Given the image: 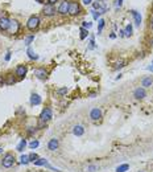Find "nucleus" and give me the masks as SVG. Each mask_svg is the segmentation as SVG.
<instances>
[{"label": "nucleus", "instance_id": "f257e3e1", "mask_svg": "<svg viewBox=\"0 0 153 172\" xmlns=\"http://www.w3.org/2000/svg\"><path fill=\"white\" fill-rule=\"evenodd\" d=\"M51 118H53V111H51V109L50 107H45V109L42 110L41 115H40V123H41V125H45Z\"/></svg>", "mask_w": 153, "mask_h": 172}, {"label": "nucleus", "instance_id": "f03ea898", "mask_svg": "<svg viewBox=\"0 0 153 172\" xmlns=\"http://www.w3.org/2000/svg\"><path fill=\"white\" fill-rule=\"evenodd\" d=\"M15 164V156L12 154H5L4 157L1 159V166L4 168H11V167Z\"/></svg>", "mask_w": 153, "mask_h": 172}, {"label": "nucleus", "instance_id": "7ed1b4c3", "mask_svg": "<svg viewBox=\"0 0 153 172\" xmlns=\"http://www.w3.org/2000/svg\"><path fill=\"white\" fill-rule=\"evenodd\" d=\"M40 25V19L37 17V16H30L29 19H28V23H27V27L29 31H34L37 29Z\"/></svg>", "mask_w": 153, "mask_h": 172}, {"label": "nucleus", "instance_id": "20e7f679", "mask_svg": "<svg viewBox=\"0 0 153 172\" xmlns=\"http://www.w3.org/2000/svg\"><path fill=\"white\" fill-rule=\"evenodd\" d=\"M19 28H20V24L16 20H11V19H9V27H8V31H7V32H8L9 35H16V33L19 32Z\"/></svg>", "mask_w": 153, "mask_h": 172}, {"label": "nucleus", "instance_id": "39448f33", "mask_svg": "<svg viewBox=\"0 0 153 172\" xmlns=\"http://www.w3.org/2000/svg\"><path fill=\"white\" fill-rule=\"evenodd\" d=\"M34 166H45V167H48L49 169H51V171H54V172H60V169L58 168H54V167H51L50 164L48 163V160L46 159H44V157H38L36 162H34Z\"/></svg>", "mask_w": 153, "mask_h": 172}, {"label": "nucleus", "instance_id": "423d86ee", "mask_svg": "<svg viewBox=\"0 0 153 172\" xmlns=\"http://www.w3.org/2000/svg\"><path fill=\"white\" fill-rule=\"evenodd\" d=\"M79 12H81V7H79V4L77 3V1H71V3L69 4V15L77 16Z\"/></svg>", "mask_w": 153, "mask_h": 172}, {"label": "nucleus", "instance_id": "0eeeda50", "mask_svg": "<svg viewBox=\"0 0 153 172\" xmlns=\"http://www.w3.org/2000/svg\"><path fill=\"white\" fill-rule=\"evenodd\" d=\"M42 13L45 16H54L56 15V8H54L53 4H46L45 7H44V9H42Z\"/></svg>", "mask_w": 153, "mask_h": 172}, {"label": "nucleus", "instance_id": "6e6552de", "mask_svg": "<svg viewBox=\"0 0 153 172\" xmlns=\"http://www.w3.org/2000/svg\"><path fill=\"white\" fill-rule=\"evenodd\" d=\"M69 4H70V1H67V0L61 3L60 8H58V12H60L61 15H67L69 13Z\"/></svg>", "mask_w": 153, "mask_h": 172}, {"label": "nucleus", "instance_id": "1a4fd4ad", "mask_svg": "<svg viewBox=\"0 0 153 172\" xmlns=\"http://www.w3.org/2000/svg\"><path fill=\"white\" fill-rule=\"evenodd\" d=\"M27 71H28V69L25 65H19L17 68H16V76L20 78H24L25 76H27Z\"/></svg>", "mask_w": 153, "mask_h": 172}, {"label": "nucleus", "instance_id": "9d476101", "mask_svg": "<svg viewBox=\"0 0 153 172\" xmlns=\"http://www.w3.org/2000/svg\"><path fill=\"white\" fill-rule=\"evenodd\" d=\"M145 95H147V93H145L144 87H137V89L133 92V97H135L136 99H144Z\"/></svg>", "mask_w": 153, "mask_h": 172}, {"label": "nucleus", "instance_id": "9b49d317", "mask_svg": "<svg viewBox=\"0 0 153 172\" xmlns=\"http://www.w3.org/2000/svg\"><path fill=\"white\" fill-rule=\"evenodd\" d=\"M90 118L93 119V121H98V119H100V118H102V111H100L98 107L93 109L90 111Z\"/></svg>", "mask_w": 153, "mask_h": 172}, {"label": "nucleus", "instance_id": "f8f14e48", "mask_svg": "<svg viewBox=\"0 0 153 172\" xmlns=\"http://www.w3.org/2000/svg\"><path fill=\"white\" fill-rule=\"evenodd\" d=\"M34 76H36L38 80H45L48 77V71L45 69H36L34 70Z\"/></svg>", "mask_w": 153, "mask_h": 172}, {"label": "nucleus", "instance_id": "ddd939ff", "mask_svg": "<svg viewBox=\"0 0 153 172\" xmlns=\"http://www.w3.org/2000/svg\"><path fill=\"white\" fill-rule=\"evenodd\" d=\"M58 146H60V142H58V139L53 138V139L49 140V143H48V148L50 150V151H56V150L58 148Z\"/></svg>", "mask_w": 153, "mask_h": 172}, {"label": "nucleus", "instance_id": "4468645a", "mask_svg": "<svg viewBox=\"0 0 153 172\" xmlns=\"http://www.w3.org/2000/svg\"><path fill=\"white\" fill-rule=\"evenodd\" d=\"M9 27V19L8 17H0V29L1 31H8Z\"/></svg>", "mask_w": 153, "mask_h": 172}, {"label": "nucleus", "instance_id": "2eb2a0df", "mask_svg": "<svg viewBox=\"0 0 153 172\" xmlns=\"http://www.w3.org/2000/svg\"><path fill=\"white\" fill-rule=\"evenodd\" d=\"M73 134H74V135H77V137H82V135L84 134L83 126H81V125L74 126V128H73Z\"/></svg>", "mask_w": 153, "mask_h": 172}, {"label": "nucleus", "instance_id": "dca6fc26", "mask_svg": "<svg viewBox=\"0 0 153 172\" xmlns=\"http://www.w3.org/2000/svg\"><path fill=\"white\" fill-rule=\"evenodd\" d=\"M30 103L32 105H34V106H37V105H40L41 103V97H40L38 94H32L30 95Z\"/></svg>", "mask_w": 153, "mask_h": 172}, {"label": "nucleus", "instance_id": "f3484780", "mask_svg": "<svg viewBox=\"0 0 153 172\" xmlns=\"http://www.w3.org/2000/svg\"><path fill=\"white\" fill-rule=\"evenodd\" d=\"M131 13H132L133 19H135V24L140 27V24H141V16H140V13H139L137 11H131Z\"/></svg>", "mask_w": 153, "mask_h": 172}, {"label": "nucleus", "instance_id": "a211bd4d", "mask_svg": "<svg viewBox=\"0 0 153 172\" xmlns=\"http://www.w3.org/2000/svg\"><path fill=\"white\" fill-rule=\"evenodd\" d=\"M152 83H153V80L150 77H145L141 81V86H144V87H149V86H152Z\"/></svg>", "mask_w": 153, "mask_h": 172}, {"label": "nucleus", "instance_id": "6ab92c4d", "mask_svg": "<svg viewBox=\"0 0 153 172\" xmlns=\"http://www.w3.org/2000/svg\"><path fill=\"white\" fill-rule=\"evenodd\" d=\"M16 82V78L13 77V74H7L5 76V85H13Z\"/></svg>", "mask_w": 153, "mask_h": 172}, {"label": "nucleus", "instance_id": "aec40b11", "mask_svg": "<svg viewBox=\"0 0 153 172\" xmlns=\"http://www.w3.org/2000/svg\"><path fill=\"white\" fill-rule=\"evenodd\" d=\"M128 169H129V166L126 163V164H120V166H117L115 171L116 172H126V171H128Z\"/></svg>", "mask_w": 153, "mask_h": 172}, {"label": "nucleus", "instance_id": "412c9836", "mask_svg": "<svg viewBox=\"0 0 153 172\" xmlns=\"http://www.w3.org/2000/svg\"><path fill=\"white\" fill-rule=\"evenodd\" d=\"M27 53H28V56H29V58H30V60H38V54H36V53H34V51H33V49H30V48H28Z\"/></svg>", "mask_w": 153, "mask_h": 172}, {"label": "nucleus", "instance_id": "4be33fe9", "mask_svg": "<svg viewBox=\"0 0 153 172\" xmlns=\"http://www.w3.org/2000/svg\"><path fill=\"white\" fill-rule=\"evenodd\" d=\"M25 146H27V140H25V139H21V140H20V143L17 144V147H16V150H17L19 152H21L25 148Z\"/></svg>", "mask_w": 153, "mask_h": 172}, {"label": "nucleus", "instance_id": "5701e85b", "mask_svg": "<svg viewBox=\"0 0 153 172\" xmlns=\"http://www.w3.org/2000/svg\"><path fill=\"white\" fill-rule=\"evenodd\" d=\"M28 163H30V162H29V156H28V155H21L20 164H28Z\"/></svg>", "mask_w": 153, "mask_h": 172}, {"label": "nucleus", "instance_id": "b1692460", "mask_svg": "<svg viewBox=\"0 0 153 172\" xmlns=\"http://www.w3.org/2000/svg\"><path fill=\"white\" fill-rule=\"evenodd\" d=\"M132 35V25L129 24V25H127L126 31H124V36H127V37H129V36Z\"/></svg>", "mask_w": 153, "mask_h": 172}, {"label": "nucleus", "instance_id": "393cba45", "mask_svg": "<svg viewBox=\"0 0 153 172\" xmlns=\"http://www.w3.org/2000/svg\"><path fill=\"white\" fill-rule=\"evenodd\" d=\"M87 35H89V31H87L86 28L82 27V28H81V40H84V39H86Z\"/></svg>", "mask_w": 153, "mask_h": 172}, {"label": "nucleus", "instance_id": "a878e982", "mask_svg": "<svg viewBox=\"0 0 153 172\" xmlns=\"http://www.w3.org/2000/svg\"><path fill=\"white\" fill-rule=\"evenodd\" d=\"M28 156H29V162H32V163H34V162H36L37 159H38V155H37V154H34V152L29 154Z\"/></svg>", "mask_w": 153, "mask_h": 172}, {"label": "nucleus", "instance_id": "bb28decb", "mask_svg": "<svg viewBox=\"0 0 153 172\" xmlns=\"http://www.w3.org/2000/svg\"><path fill=\"white\" fill-rule=\"evenodd\" d=\"M38 146H40L38 140H33V142H30V143H29V148H30V150H34V148H37Z\"/></svg>", "mask_w": 153, "mask_h": 172}, {"label": "nucleus", "instance_id": "cd10ccee", "mask_svg": "<svg viewBox=\"0 0 153 172\" xmlns=\"http://www.w3.org/2000/svg\"><path fill=\"white\" fill-rule=\"evenodd\" d=\"M34 40V36H29V37H27L25 39V45H30V42Z\"/></svg>", "mask_w": 153, "mask_h": 172}, {"label": "nucleus", "instance_id": "c85d7f7f", "mask_svg": "<svg viewBox=\"0 0 153 172\" xmlns=\"http://www.w3.org/2000/svg\"><path fill=\"white\" fill-rule=\"evenodd\" d=\"M57 93H58V94H60V95H62V94H66V93H67V89H66V87H62V89H60Z\"/></svg>", "mask_w": 153, "mask_h": 172}, {"label": "nucleus", "instance_id": "c756f323", "mask_svg": "<svg viewBox=\"0 0 153 172\" xmlns=\"http://www.w3.org/2000/svg\"><path fill=\"white\" fill-rule=\"evenodd\" d=\"M4 85H5V78L3 76H0V87H3Z\"/></svg>", "mask_w": 153, "mask_h": 172}, {"label": "nucleus", "instance_id": "7c9ffc66", "mask_svg": "<svg viewBox=\"0 0 153 172\" xmlns=\"http://www.w3.org/2000/svg\"><path fill=\"white\" fill-rule=\"evenodd\" d=\"M103 27H104V20H100L99 21V28H98V31H99V32H102Z\"/></svg>", "mask_w": 153, "mask_h": 172}, {"label": "nucleus", "instance_id": "2f4dec72", "mask_svg": "<svg viewBox=\"0 0 153 172\" xmlns=\"http://www.w3.org/2000/svg\"><path fill=\"white\" fill-rule=\"evenodd\" d=\"M82 27L86 28V29H89V28H91V23H87V21H84V23L82 24Z\"/></svg>", "mask_w": 153, "mask_h": 172}, {"label": "nucleus", "instance_id": "473e14b6", "mask_svg": "<svg viewBox=\"0 0 153 172\" xmlns=\"http://www.w3.org/2000/svg\"><path fill=\"white\" fill-rule=\"evenodd\" d=\"M87 169H89V172H95L96 169H98V167H96V166H90Z\"/></svg>", "mask_w": 153, "mask_h": 172}, {"label": "nucleus", "instance_id": "72a5a7b5", "mask_svg": "<svg viewBox=\"0 0 153 172\" xmlns=\"http://www.w3.org/2000/svg\"><path fill=\"white\" fill-rule=\"evenodd\" d=\"M123 66H124V61H119V62L116 64V66H115V68L119 69V68H123Z\"/></svg>", "mask_w": 153, "mask_h": 172}, {"label": "nucleus", "instance_id": "f704fd0d", "mask_svg": "<svg viewBox=\"0 0 153 172\" xmlns=\"http://www.w3.org/2000/svg\"><path fill=\"white\" fill-rule=\"evenodd\" d=\"M94 44H95V41H94V37H91V40H90V49H93V48H94Z\"/></svg>", "mask_w": 153, "mask_h": 172}, {"label": "nucleus", "instance_id": "c9c22d12", "mask_svg": "<svg viewBox=\"0 0 153 172\" xmlns=\"http://www.w3.org/2000/svg\"><path fill=\"white\" fill-rule=\"evenodd\" d=\"M9 58H11V52H8V53H7V56H5V60H7V61H9Z\"/></svg>", "mask_w": 153, "mask_h": 172}, {"label": "nucleus", "instance_id": "e433bc0d", "mask_svg": "<svg viewBox=\"0 0 153 172\" xmlns=\"http://www.w3.org/2000/svg\"><path fill=\"white\" fill-rule=\"evenodd\" d=\"M121 1H123V0H116V7H120V6H121Z\"/></svg>", "mask_w": 153, "mask_h": 172}, {"label": "nucleus", "instance_id": "4c0bfd02", "mask_svg": "<svg viewBox=\"0 0 153 172\" xmlns=\"http://www.w3.org/2000/svg\"><path fill=\"white\" fill-rule=\"evenodd\" d=\"M90 3H91V0H83V4H86V6H89Z\"/></svg>", "mask_w": 153, "mask_h": 172}, {"label": "nucleus", "instance_id": "58836bf2", "mask_svg": "<svg viewBox=\"0 0 153 172\" xmlns=\"http://www.w3.org/2000/svg\"><path fill=\"white\" fill-rule=\"evenodd\" d=\"M56 1H58V0H48V3H49V4H54Z\"/></svg>", "mask_w": 153, "mask_h": 172}, {"label": "nucleus", "instance_id": "ea45409f", "mask_svg": "<svg viewBox=\"0 0 153 172\" xmlns=\"http://www.w3.org/2000/svg\"><path fill=\"white\" fill-rule=\"evenodd\" d=\"M148 70H150V71H153V62H152V65H150V66H148Z\"/></svg>", "mask_w": 153, "mask_h": 172}, {"label": "nucleus", "instance_id": "a19ab883", "mask_svg": "<svg viewBox=\"0 0 153 172\" xmlns=\"http://www.w3.org/2000/svg\"><path fill=\"white\" fill-rule=\"evenodd\" d=\"M150 27H152V29H153V15H152V17H150Z\"/></svg>", "mask_w": 153, "mask_h": 172}, {"label": "nucleus", "instance_id": "79ce46f5", "mask_svg": "<svg viewBox=\"0 0 153 172\" xmlns=\"http://www.w3.org/2000/svg\"><path fill=\"white\" fill-rule=\"evenodd\" d=\"M36 1H38V3H45V0H36Z\"/></svg>", "mask_w": 153, "mask_h": 172}, {"label": "nucleus", "instance_id": "37998d69", "mask_svg": "<svg viewBox=\"0 0 153 172\" xmlns=\"http://www.w3.org/2000/svg\"><path fill=\"white\" fill-rule=\"evenodd\" d=\"M1 151H3V150H1V148H0V152H1Z\"/></svg>", "mask_w": 153, "mask_h": 172}]
</instances>
